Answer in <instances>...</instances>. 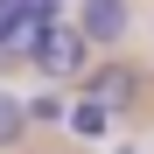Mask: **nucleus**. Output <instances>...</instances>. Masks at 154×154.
Listing matches in <instances>:
<instances>
[{
    "mask_svg": "<svg viewBox=\"0 0 154 154\" xmlns=\"http://www.w3.org/2000/svg\"><path fill=\"white\" fill-rule=\"evenodd\" d=\"M28 126H35L28 105H21L14 91H0V147H21V133H28Z\"/></svg>",
    "mask_w": 154,
    "mask_h": 154,
    "instance_id": "20e7f679",
    "label": "nucleus"
},
{
    "mask_svg": "<svg viewBox=\"0 0 154 154\" xmlns=\"http://www.w3.org/2000/svg\"><path fill=\"white\" fill-rule=\"evenodd\" d=\"M21 7H28L35 21H56V0H21Z\"/></svg>",
    "mask_w": 154,
    "mask_h": 154,
    "instance_id": "0eeeda50",
    "label": "nucleus"
},
{
    "mask_svg": "<svg viewBox=\"0 0 154 154\" xmlns=\"http://www.w3.org/2000/svg\"><path fill=\"white\" fill-rule=\"evenodd\" d=\"M28 119H42V126H56V119H63V98H56V91H49V98H35V105H28Z\"/></svg>",
    "mask_w": 154,
    "mask_h": 154,
    "instance_id": "423d86ee",
    "label": "nucleus"
},
{
    "mask_svg": "<svg viewBox=\"0 0 154 154\" xmlns=\"http://www.w3.org/2000/svg\"><path fill=\"white\" fill-rule=\"evenodd\" d=\"M105 119H112V112L98 105V98H84V105L70 112V133H77V140H98V133H105Z\"/></svg>",
    "mask_w": 154,
    "mask_h": 154,
    "instance_id": "39448f33",
    "label": "nucleus"
},
{
    "mask_svg": "<svg viewBox=\"0 0 154 154\" xmlns=\"http://www.w3.org/2000/svg\"><path fill=\"white\" fill-rule=\"evenodd\" d=\"M91 42H119L126 35V0H84V21H77Z\"/></svg>",
    "mask_w": 154,
    "mask_h": 154,
    "instance_id": "7ed1b4c3",
    "label": "nucleus"
},
{
    "mask_svg": "<svg viewBox=\"0 0 154 154\" xmlns=\"http://www.w3.org/2000/svg\"><path fill=\"white\" fill-rule=\"evenodd\" d=\"M84 49H91V35L56 21V28L35 42V70H42V77H77V70H84Z\"/></svg>",
    "mask_w": 154,
    "mask_h": 154,
    "instance_id": "f257e3e1",
    "label": "nucleus"
},
{
    "mask_svg": "<svg viewBox=\"0 0 154 154\" xmlns=\"http://www.w3.org/2000/svg\"><path fill=\"white\" fill-rule=\"evenodd\" d=\"M91 98L105 112H126L140 98V70H126V63H105V70H91Z\"/></svg>",
    "mask_w": 154,
    "mask_h": 154,
    "instance_id": "f03ea898",
    "label": "nucleus"
}]
</instances>
